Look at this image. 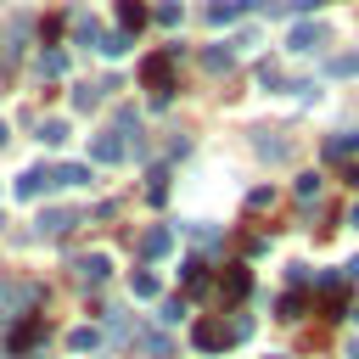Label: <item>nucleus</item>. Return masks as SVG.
<instances>
[{
    "instance_id": "nucleus-35",
    "label": "nucleus",
    "mask_w": 359,
    "mask_h": 359,
    "mask_svg": "<svg viewBox=\"0 0 359 359\" xmlns=\"http://www.w3.org/2000/svg\"><path fill=\"white\" fill-rule=\"evenodd\" d=\"M6 135H11V129H6V123H0V146H6Z\"/></svg>"
},
{
    "instance_id": "nucleus-13",
    "label": "nucleus",
    "mask_w": 359,
    "mask_h": 359,
    "mask_svg": "<svg viewBox=\"0 0 359 359\" xmlns=\"http://www.w3.org/2000/svg\"><path fill=\"white\" fill-rule=\"evenodd\" d=\"M17 303H34V286H17V280H6V286H0V309H17Z\"/></svg>"
},
{
    "instance_id": "nucleus-25",
    "label": "nucleus",
    "mask_w": 359,
    "mask_h": 359,
    "mask_svg": "<svg viewBox=\"0 0 359 359\" xmlns=\"http://www.w3.org/2000/svg\"><path fill=\"white\" fill-rule=\"evenodd\" d=\"M180 17H185V11H180V6H174V0H163V6H157V22H163V28H174V22H180Z\"/></svg>"
},
{
    "instance_id": "nucleus-33",
    "label": "nucleus",
    "mask_w": 359,
    "mask_h": 359,
    "mask_svg": "<svg viewBox=\"0 0 359 359\" xmlns=\"http://www.w3.org/2000/svg\"><path fill=\"white\" fill-rule=\"evenodd\" d=\"M247 6H252V11H269L275 0H236V11H247Z\"/></svg>"
},
{
    "instance_id": "nucleus-8",
    "label": "nucleus",
    "mask_w": 359,
    "mask_h": 359,
    "mask_svg": "<svg viewBox=\"0 0 359 359\" xmlns=\"http://www.w3.org/2000/svg\"><path fill=\"white\" fill-rule=\"evenodd\" d=\"M45 185H50V174H45V168H28V174L17 180V202H34Z\"/></svg>"
},
{
    "instance_id": "nucleus-9",
    "label": "nucleus",
    "mask_w": 359,
    "mask_h": 359,
    "mask_svg": "<svg viewBox=\"0 0 359 359\" xmlns=\"http://www.w3.org/2000/svg\"><path fill=\"white\" fill-rule=\"evenodd\" d=\"M118 22H123V34L146 28V6H140V0H118Z\"/></svg>"
},
{
    "instance_id": "nucleus-3",
    "label": "nucleus",
    "mask_w": 359,
    "mask_h": 359,
    "mask_svg": "<svg viewBox=\"0 0 359 359\" xmlns=\"http://www.w3.org/2000/svg\"><path fill=\"white\" fill-rule=\"evenodd\" d=\"M67 269H73V280H79V286H101V280L112 275V258H107V252H79Z\"/></svg>"
},
{
    "instance_id": "nucleus-27",
    "label": "nucleus",
    "mask_w": 359,
    "mask_h": 359,
    "mask_svg": "<svg viewBox=\"0 0 359 359\" xmlns=\"http://www.w3.org/2000/svg\"><path fill=\"white\" fill-rule=\"evenodd\" d=\"M107 331H112V337H129V314L112 309V314H107Z\"/></svg>"
},
{
    "instance_id": "nucleus-4",
    "label": "nucleus",
    "mask_w": 359,
    "mask_h": 359,
    "mask_svg": "<svg viewBox=\"0 0 359 359\" xmlns=\"http://www.w3.org/2000/svg\"><path fill=\"white\" fill-rule=\"evenodd\" d=\"M320 45H325V22H309V17H303V22L286 28V50L309 56V50H320Z\"/></svg>"
},
{
    "instance_id": "nucleus-11",
    "label": "nucleus",
    "mask_w": 359,
    "mask_h": 359,
    "mask_svg": "<svg viewBox=\"0 0 359 359\" xmlns=\"http://www.w3.org/2000/svg\"><path fill=\"white\" fill-rule=\"evenodd\" d=\"M73 224H79V213H39V236H62Z\"/></svg>"
},
{
    "instance_id": "nucleus-36",
    "label": "nucleus",
    "mask_w": 359,
    "mask_h": 359,
    "mask_svg": "<svg viewBox=\"0 0 359 359\" xmlns=\"http://www.w3.org/2000/svg\"><path fill=\"white\" fill-rule=\"evenodd\" d=\"M264 359H280V353H264Z\"/></svg>"
},
{
    "instance_id": "nucleus-19",
    "label": "nucleus",
    "mask_w": 359,
    "mask_h": 359,
    "mask_svg": "<svg viewBox=\"0 0 359 359\" xmlns=\"http://www.w3.org/2000/svg\"><path fill=\"white\" fill-rule=\"evenodd\" d=\"M39 140H45V146H62V140H67V123H62V118L39 123Z\"/></svg>"
},
{
    "instance_id": "nucleus-18",
    "label": "nucleus",
    "mask_w": 359,
    "mask_h": 359,
    "mask_svg": "<svg viewBox=\"0 0 359 359\" xmlns=\"http://www.w3.org/2000/svg\"><path fill=\"white\" fill-rule=\"evenodd\" d=\"M95 101H101V84H79V90H73V107H79V112H90Z\"/></svg>"
},
{
    "instance_id": "nucleus-10",
    "label": "nucleus",
    "mask_w": 359,
    "mask_h": 359,
    "mask_svg": "<svg viewBox=\"0 0 359 359\" xmlns=\"http://www.w3.org/2000/svg\"><path fill=\"white\" fill-rule=\"evenodd\" d=\"M50 185H90V168L84 163H62V168H50Z\"/></svg>"
},
{
    "instance_id": "nucleus-26",
    "label": "nucleus",
    "mask_w": 359,
    "mask_h": 359,
    "mask_svg": "<svg viewBox=\"0 0 359 359\" xmlns=\"http://www.w3.org/2000/svg\"><path fill=\"white\" fill-rule=\"evenodd\" d=\"M191 241H196V247H213L219 230H213V224H191Z\"/></svg>"
},
{
    "instance_id": "nucleus-2",
    "label": "nucleus",
    "mask_w": 359,
    "mask_h": 359,
    "mask_svg": "<svg viewBox=\"0 0 359 359\" xmlns=\"http://www.w3.org/2000/svg\"><path fill=\"white\" fill-rule=\"evenodd\" d=\"M236 337H241V331H236V320H213V314H208V320L196 325V348H202V353H224Z\"/></svg>"
},
{
    "instance_id": "nucleus-1",
    "label": "nucleus",
    "mask_w": 359,
    "mask_h": 359,
    "mask_svg": "<svg viewBox=\"0 0 359 359\" xmlns=\"http://www.w3.org/2000/svg\"><path fill=\"white\" fill-rule=\"evenodd\" d=\"M140 84L151 90V101H168V95H174V56H168V50L151 56V62L140 67Z\"/></svg>"
},
{
    "instance_id": "nucleus-14",
    "label": "nucleus",
    "mask_w": 359,
    "mask_h": 359,
    "mask_svg": "<svg viewBox=\"0 0 359 359\" xmlns=\"http://www.w3.org/2000/svg\"><path fill=\"white\" fill-rule=\"evenodd\" d=\"M95 342H101V331H90V325H79V331H67V348H73V353H90Z\"/></svg>"
},
{
    "instance_id": "nucleus-28",
    "label": "nucleus",
    "mask_w": 359,
    "mask_h": 359,
    "mask_svg": "<svg viewBox=\"0 0 359 359\" xmlns=\"http://www.w3.org/2000/svg\"><path fill=\"white\" fill-rule=\"evenodd\" d=\"M331 73H342V79H353V73H359V56H331Z\"/></svg>"
},
{
    "instance_id": "nucleus-15",
    "label": "nucleus",
    "mask_w": 359,
    "mask_h": 359,
    "mask_svg": "<svg viewBox=\"0 0 359 359\" xmlns=\"http://www.w3.org/2000/svg\"><path fill=\"white\" fill-rule=\"evenodd\" d=\"M95 50H101V56H123V50H129V34H123V28H118V34H101Z\"/></svg>"
},
{
    "instance_id": "nucleus-34",
    "label": "nucleus",
    "mask_w": 359,
    "mask_h": 359,
    "mask_svg": "<svg viewBox=\"0 0 359 359\" xmlns=\"http://www.w3.org/2000/svg\"><path fill=\"white\" fill-rule=\"evenodd\" d=\"M348 224H353V230H359V202H353V208H348Z\"/></svg>"
},
{
    "instance_id": "nucleus-31",
    "label": "nucleus",
    "mask_w": 359,
    "mask_h": 359,
    "mask_svg": "<svg viewBox=\"0 0 359 359\" xmlns=\"http://www.w3.org/2000/svg\"><path fill=\"white\" fill-rule=\"evenodd\" d=\"M280 314H286V320H297V314H303V297H292V292H286V297H280Z\"/></svg>"
},
{
    "instance_id": "nucleus-32",
    "label": "nucleus",
    "mask_w": 359,
    "mask_h": 359,
    "mask_svg": "<svg viewBox=\"0 0 359 359\" xmlns=\"http://www.w3.org/2000/svg\"><path fill=\"white\" fill-rule=\"evenodd\" d=\"M325 320H342V292H325Z\"/></svg>"
},
{
    "instance_id": "nucleus-5",
    "label": "nucleus",
    "mask_w": 359,
    "mask_h": 359,
    "mask_svg": "<svg viewBox=\"0 0 359 359\" xmlns=\"http://www.w3.org/2000/svg\"><path fill=\"white\" fill-rule=\"evenodd\" d=\"M168 252H174V230H168V224H151V230L140 236V258L151 264V258H168Z\"/></svg>"
},
{
    "instance_id": "nucleus-16",
    "label": "nucleus",
    "mask_w": 359,
    "mask_h": 359,
    "mask_svg": "<svg viewBox=\"0 0 359 359\" xmlns=\"http://www.w3.org/2000/svg\"><path fill=\"white\" fill-rule=\"evenodd\" d=\"M202 67H208V73H230V50L208 45V50H202Z\"/></svg>"
},
{
    "instance_id": "nucleus-12",
    "label": "nucleus",
    "mask_w": 359,
    "mask_h": 359,
    "mask_svg": "<svg viewBox=\"0 0 359 359\" xmlns=\"http://www.w3.org/2000/svg\"><path fill=\"white\" fill-rule=\"evenodd\" d=\"M247 286H252V280H247V264H230V269H224V297H241Z\"/></svg>"
},
{
    "instance_id": "nucleus-17",
    "label": "nucleus",
    "mask_w": 359,
    "mask_h": 359,
    "mask_svg": "<svg viewBox=\"0 0 359 359\" xmlns=\"http://www.w3.org/2000/svg\"><path fill=\"white\" fill-rule=\"evenodd\" d=\"M129 292H135V297H157V275H151V269H135Z\"/></svg>"
},
{
    "instance_id": "nucleus-20",
    "label": "nucleus",
    "mask_w": 359,
    "mask_h": 359,
    "mask_svg": "<svg viewBox=\"0 0 359 359\" xmlns=\"http://www.w3.org/2000/svg\"><path fill=\"white\" fill-rule=\"evenodd\" d=\"M202 17H208V22H230V17H236V0H213Z\"/></svg>"
},
{
    "instance_id": "nucleus-6",
    "label": "nucleus",
    "mask_w": 359,
    "mask_h": 359,
    "mask_svg": "<svg viewBox=\"0 0 359 359\" xmlns=\"http://www.w3.org/2000/svg\"><path fill=\"white\" fill-rule=\"evenodd\" d=\"M39 342H45V320H39V314H28V320L11 331V348H17V353H34Z\"/></svg>"
},
{
    "instance_id": "nucleus-23",
    "label": "nucleus",
    "mask_w": 359,
    "mask_h": 359,
    "mask_svg": "<svg viewBox=\"0 0 359 359\" xmlns=\"http://www.w3.org/2000/svg\"><path fill=\"white\" fill-rule=\"evenodd\" d=\"M185 320V297H163V325H180Z\"/></svg>"
},
{
    "instance_id": "nucleus-7",
    "label": "nucleus",
    "mask_w": 359,
    "mask_h": 359,
    "mask_svg": "<svg viewBox=\"0 0 359 359\" xmlns=\"http://www.w3.org/2000/svg\"><path fill=\"white\" fill-rule=\"evenodd\" d=\"M90 151H95V163H123V157H129L123 135H112V129H107V135H95V146H90Z\"/></svg>"
},
{
    "instance_id": "nucleus-22",
    "label": "nucleus",
    "mask_w": 359,
    "mask_h": 359,
    "mask_svg": "<svg viewBox=\"0 0 359 359\" xmlns=\"http://www.w3.org/2000/svg\"><path fill=\"white\" fill-rule=\"evenodd\" d=\"M292 191H297L303 202H314V196H320V174H297V185H292Z\"/></svg>"
},
{
    "instance_id": "nucleus-30",
    "label": "nucleus",
    "mask_w": 359,
    "mask_h": 359,
    "mask_svg": "<svg viewBox=\"0 0 359 359\" xmlns=\"http://www.w3.org/2000/svg\"><path fill=\"white\" fill-rule=\"evenodd\" d=\"M230 45H236V50H252V45H258V28H241V34L230 39Z\"/></svg>"
},
{
    "instance_id": "nucleus-29",
    "label": "nucleus",
    "mask_w": 359,
    "mask_h": 359,
    "mask_svg": "<svg viewBox=\"0 0 359 359\" xmlns=\"http://www.w3.org/2000/svg\"><path fill=\"white\" fill-rule=\"evenodd\" d=\"M309 280H314L309 264H292V269H286V286H309Z\"/></svg>"
},
{
    "instance_id": "nucleus-24",
    "label": "nucleus",
    "mask_w": 359,
    "mask_h": 359,
    "mask_svg": "<svg viewBox=\"0 0 359 359\" xmlns=\"http://www.w3.org/2000/svg\"><path fill=\"white\" fill-rule=\"evenodd\" d=\"M146 353H151V359H168V353H174V342H168L163 331H151V337H146Z\"/></svg>"
},
{
    "instance_id": "nucleus-21",
    "label": "nucleus",
    "mask_w": 359,
    "mask_h": 359,
    "mask_svg": "<svg viewBox=\"0 0 359 359\" xmlns=\"http://www.w3.org/2000/svg\"><path fill=\"white\" fill-rule=\"evenodd\" d=\"M146 196H151V202H163V196H168V174H163V168H151V180H146Z\"/></svg>"
}]
</instances>
